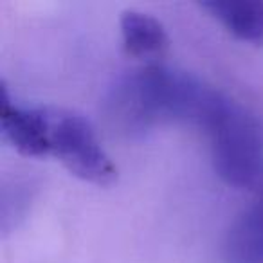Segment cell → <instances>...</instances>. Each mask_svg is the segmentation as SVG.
Returning <instances> with one entry per match:
<instances>
[{
	"label": "cell",
	"instance_id": "6da1fadb",
	"mask_svg": "<svg viewBox=\"0 0 263 263\" xmlns=\"http://www.w3.org/2000/svg\"><path fill=\"white\" fill-rule=\"evenodd\" d=\"M222 98V90L186 70L159 62L144 63L128 70L110 88L105 116L126 136H141L166 123H187L202 130Z\"/></svg>",
	"mask_w": 263,
	"mask_h": 263
},
{
	"label": "cell",
	"instance_id": "7a4b0ae2",
	"mask_svg": "<svg viewBox=\"0 0 263 263\" xmlns=\"http://www.w3.org/2000/svg\"><path fill=\"white\" fill-rule=\"evenodd\" d=\"M204 132L223 182L238 190L263 187V124L247 106L226 94Z\"/></svg>",
	"mask_w": 263,
	"mask_h": 263
},
{
	"label": "cell",
	"instance_id": "3957f363",
	"mask_svg": "<svg viewBox=\"0 0 263 263\" xmlns=\"http://www.w3.org/2000/svg\"><path fill=\"white\" fill-rule=\"evenodd\" d=\"M47 155H54L74 177L96 186H110L117 168L101 146L87 116L63 106L44 105Z\"/></svg>",
	"mask_w": 263,
	"mask_h": 263
},
{
	"label": "cell",
	"instance_id": "277c9868",
	"mask_svg": "<svg viewBox=\"0 0 263 263\" xmlns=\"http://www.w3.org/2000/svg\"><path fill=\"white\" fill-rule=\"evenodd\" d=\"M2 136L13 148L27 157H47L44 106H24L11 99L2 83Z\"/></svg>",
	"mask_w": 263,
	"mask_h": 263
},
{
	"label": "cell",
	"instance_id": "5b68a950",
	"mask_svg": "<svg viewBox=\"0 0 263 263\" xmlns=\"http://www.w3.org/2000/svg\"><path fill=\"white\" fill-rule=\"evenodd\" d=\"M123 47L134 58L146 63H157L168 51V33L162 22L150 13L139 9H124L119 18Z\"/></svg>",
	"mask_w": 263,
	"mask_h": 263
},
{
	"label": "cell",
	"instance_id": "8992f818",
	"mask_svg": "<svg viewBox=\"0 0 263 263\" xmlns=\"http://www.w3.org/2000/svg\"><path fill=\"white\" fill-rule=\"evenodd\" d=\"M223 252L226 263H263V195L234 220Z\"/></svg>",
	"mask_w": 263,
	"mask_h": 263
},
{
	"label": "cell",
	"instance_id": "52a82bcc",
	"mask_svg": "<svg viewBox=\"0 0 263 263\" xmlns=\"http://www.w3.org/2000/svg\"><path fill=\"white\" fill-rule=\"evenodd\" d=\"M200 8L209 11L236 38L263 44V0H208Z\"/></svg>",
	"mask_w": 263,
	"mask_h": 263
}]
</instances>
